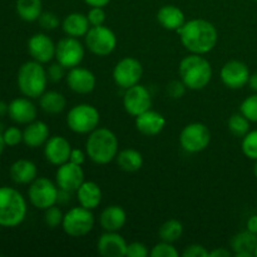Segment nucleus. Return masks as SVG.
<instances>
[{
	"label": "nucleus",
	"instance_id": "1",
	"mask_svg": "<svg viewBox=\"0 0 257 257\" xmlns=\"http://www.w3.org/2000/svg\"><path fill=\"white\" fill-rule=\"evenodd\" d=\"M183 47L192 54H206L217 44L218 33L212 23L205 19L186 22L177 30Z\"/></svg>",
	"mask_w": 257,
	"mask_h": 257
},
{
	"label": "nucleus",
	"instance_id": "2",
	"mask_svg": "<svg viewBox=\"0 0 257 257\" xmlns=\"http://www.w3.org/2000/svg\"><path fill=\"white\" fill-rule=\"evenodd\" d=\"M85 151L90 160L97 165H107L118 155V138L108 128H95L89 133Z\"/></svg>",
	"mask_w": 257,
	"mask_h": 257
},
{
	"label": "nucleus",
	"instance_id": "3",
	"mask_svg": "<svg viewBox=\"0 0 257 257\" xmlns=\"http://www.w3.org/2000/svg\"><path fill=\"white\" fill-rule=\"evenodd\" d=\"M178 73L186 87L192 90H201L211 82L212 67L201 54H191L181 60Z\"/></svg>",
	"mask_w": 257,
	"mask_h": 257
},
{
	"label": "nucleus",
	"instance_id": "4",
	"mask_svg": "<svg viewBox=\"0 0 257 257\" xmlns=\"http://www.w3.org/2000/svg\"><path fill=\"white\" fill-rule=\"evenodd\" d=\"M27 216V202L15 188L0 187V226L17 227Z\"/></svg>",
	"mask_w": 257,
	"mask_h": 257
},
{
	"label": "nucleus",
	"instance_id": "5",
	"mask_svg": "<svg viewBox=\"0 0 257 257\" xmlns=\"http://www.w3.org/2000/svg\"><path fill=\"white\" fill-rule=\"evenodd\" d=\"M48 83L47 70L42 63L30 60L24 63L18 72V87L28 98H39L45 92Z\"/></svg>",
	"mask_w": 257,
	"mask_h": 257
},
{
	"label": "nucleus",
	"instance_id": "6",
	"mask_svg": "<svg viewBox=\"0 0 257 257\" xmlns=\"http://www.w3.org/2000/svg\"><path fill=\"white\" fill-rule=\"evenodd\" d=\"M99 112L92 104L82 103L77 104L67 114V124L70 131L79 135H89L98 128L99 124Z\"/></svg>",
	"mask_w": 257,
	"mask_h": 257
},
{
	"label": "nucleus",
	"instance_id": "7",
	"mask_svg": "<svg viewBox=\"0 0 257 257\" xmlns=\"http://www.w3.org/2000/svg\"><path fill=\"white\" fill-rule=\"evenodd\" d=\"M94 216L92 210L83 207H73L63 217L62 227L70 237H83L93 230Z\"/></svg>",
	"mask_w": 257,
	"mask_h": 257
},
{
	"label": "nucleus",
	"instance_id": "8",
	"mask_svg": "<svg viewBox=\"0 0 257 257\" xmlns=\"http://www.w3.org/2000/svg\"><path fill=\"white\" fill-rule=\"evenodd\" d=\"M59 190L58 186L54 185L49 178L37 177L28 190L30 203L38 210L45 211L58 202Z\"/></svg>",
	"mask_w": 257,
	"mask_h": 257
},
{
	"label": "nucleus",
	"instance_id": "9",
	"mask_svg": "<svg viewBox=\"0 0 257 257\" xmlns=\"http://www.w3.org/2000/svg\"><path fill=\"white\" fill-rule=\"evenodd\" d=\"M84 38L89 52L98 57H107L117 47V37L113 30L104 25L90 27Z\"/></svg>",
	"mask_w": 257,
	"mask_h": 257
},
{
	"label": "nucleus",
	"instance_id": "10",
	"mask_svg": "<svg viewBox=\"0 0 257 257\" xmlns=\"http://www.w3.org/2000/svg\"><path fill=\"white\" fill-rule=\"evenodd\" d=\"M211 142V132L203 123H190L180 135L181 147L188 153H198L208 147Z\"/></svg>",
	"mask_w": 257,
	"mask_h": 257
},
{
	"label": "nucleus",
	"instance_id": "11",
	"mask_svg": "<svg viewBox=\"0 0 257 257\" xmlns=\"http://www.w3.org/2000/svg\"><path fill=\"white\" fill-rule=\"evenodd\" d=\"M84 58V47L78 38L65 37L55 44V59L67 69L78 67Z\"/></svg>",
	"mask_w": 257,
	"mask_h": 257
},
{
	"label": "nucleus",
	"instance_id": "12",
	"mask_svg": "<svg viewBox=\"0 0 257 257\" xmlns=\"http://www.w3.org/2000/svg\"><path fill=\"white\" fill-rule=\"evenodd\" d=\"M143 67L136 58L127 57L120 59L113 69V79L118 87L123 89L138 84L142 78Z\"/></svg>",
	"mask_w": 257,
	"mask_h": 257
},
{
	"label": "nucleus",
	"instance_id": "13",
	"mask_svg": "<svg viewBox=\"0 0 257 257\" xmlns=\"http://www.w3.org/2000/svg\"><path fill=\"white\" fill-rule=\"evenodd\" d=\"M123 107L125 112L133 117H137L146 110L151 109L152 97H151L150 90L145 85H141L140 83L125 89L124 97H123Z\"/></svg>",
	"mask_w": 257,
	"mask_h": 257
},
{
	"label": "nucleus",
	"instance_id": "14",
	"mask_svg": "<svg viewBox=\"0 0 257 257\" xmlns=\"http://www.w3.org/2000/svg\"><path fill=\"white\" fill-rule=\"evenodd\" d=\"M55 181L60 190L68 191V192H77L78 188L84 182V171H83L82 166L68 161L63 165L58 166Z\"/></svg>",
	"mask_w": 257,
	"mask_h": 257
},
{
	"label": "nucleus",
	"instance_id": "15",
	"mask_svg": "<svg viewBox=\"0 0 257 257\" xmlns=\"http://www.w3.org/2000/svg\"><path fill=\"white\" fill-rule=\"evenodd\" d=\"M250 69L240 60H230L221 69V80L230 89H241L250 79Z\"/></svg>",
	"mask_w": 257,
	"mask_h": 257
},
{
	"label": "nucleus",
	"instance_id": "16",
	"mask_svg": "<svg viewBox=\"0 0 257 257\" xmlns=\"http://www.w3.org/2000/svg\"><path fill=\"white\" fill-rule=\"evenodd\" d=\"M67 84L70 90L78 94H88L93 92L95 88V75L89 69L82 67H74L69 69V73L65 75Z\"/></svg>",
	"mask_w": 257,
	"mask_h": 257
},
{
	"label": "nucleus",
	"instance_id": "17",
	"mask_svg": "<svg viewBox=\"0 0 257 257\" xmlns=\"http://www.w3.org/2000/svg\"><path fill=\"white\" fill-rule=\"evenodd\" d=\"M72 152V146L67 138L62 136H53L45 142L44 156L48 162L54 166H60L68 162Z\"/></svg>",
	"mask_w": 257,
	"mask_h": 257
},
{
	"label": "nucleus",
	"instance_id": "18",
	"mask_svg": "<svg viewBox=\"0 0 257 257\" xmlns=\"http://www.w3.org/2000/svg\"><path fill=\"white\" fill-rule=\"evenodd\" d=\"M28 50L32 58L37 62L49 63L55 58V44L47 34L38 33L34 34L28 42Z\"/></svg>",
	"mask_w": 257,
	"mask_h": 257
},
{
	"label": "nucleus",
	"instance_id": "19",
	"mask_svg": "<svg viewBox=\"0 0 257 257\" xmlns=\"http://www.w3.org/2000/svg\"><path fill=\"white\" fill-rule=\"evenodd\" d=\"M97 248L103 257H124L127 242L119 233L105 231V233L98 238Z\"/></svg>",
	"mask_w": 257,
	"mask_h": 257
},
{
	"label": "nucleus",
	"instance_id": "20",
	"mask_svg": "<svg viewBox=\"0 0 257 257\" xmlns=\"http://www.w3.org/2000/svg\"><path fill=\"white\" fill-rule=\"evenodd\" d=\"M10 119L19 124H29L30 122L37 119V107L29 98H15L9 103Z\"/></svg>",
	"mask_w": 257,
	"mask_h": 257
},
{
	"label": "nucleus",
	"instance_id": "21",
	"mask_svg": "<svg viewBox=\"0 0 257 257\" xmlns=\"http://www.w3.org/2000/svg\"><path fill=\"white\" fill-rule=\"evenodd\" d=\"M166 119L161 113L148 109L136 117V128L145 136H157L163 131Z\"/></svg>",
	"mask_w": 257,
	"mask_h": 257
},
{
	"label": "nucleus",
	"instance_id": "22",
	"mask_svg": "<svg viewBox=\"0 0 257 257\" xmlns=\"http://www.w3.org/2000/svg\"><path fill=\"white\" fill-rule=\"evenodd\" d=\"M49 140V127L42 120H33L23 131V142L30 148H38Z\"/></svg>",
	"mask_w": 257,
	"mask_h": 257
},
{
	"label": "nucleus",
	"instance_id": "23",
	"mask_svg": "<svg viewBox=\"0 0 257 257\" xmlns=\"http://www.w3.org/2000/svg\"><path fill=\"white\" fill-rule=\"evenodd\" d=\"M125 221H127V213L120 206L117 205L105 207L99 217V222L103 230L110 231V232L119 231L125 225Z\"/></svg>",
	"mask_w": 257,
	"mask_h": 257
},
{
	"label": "nucleus",
	"instance_id": "24",
	"mask_svg": "<svg viewBox=\"0 0 257 257\" xmlns=\"http://www.w3.org/2000/svg\"><path fill=\"white\" fill-rule=\"evenodd\" d=\"M77 198L80 206L88 210H95L102 202V190L93 181H84L77 190Z\"/></svg>",
	"mask_w": 257,
	"mask_h": 257
},
{
	"label": "nucleus",
	"instance_id": "25",
	"mask_svg": "<svg viewBox=\"0 0 257 257\" xmlns=\"http://www.w3.org/2000/svg\"><path fill=\"white\" fill-rule=\"evenodd\" d=\"M38 168L34 162L29 160H18L10 167V177L15 183L27 185L37 178Z\"/></svg>",
	"mask_w": 257,
	"mask_h": 257
},
{
	"label": "nucleus",
	"instance_id": "26",
	"mask_svg": "<svg viewBox=\"0 0 257 257\" xmlns=\"http://www.w3.org/2000/svg\"><path fill=\"white\" fill-rule=\"evenodd\" d=\"M256 246L257 235L247 230L235 235L231 240V247L236 257H252Z\"/></svg>",
	"mask_w": 257,
	"mask_h": 257
},
{
	"label": "nucleus",
	"instance_id": "27",
	"mask_svg": "<svg viewBox=\"0 0 257 257\" xmlns=\"http://www.w3.org/2000/svg\"><path fill=\"white\" fill-rule=\"evenodd\" d=\"M157 20L165 29L177 32L186 23L185 14L175 5H165L157 13Z\"/></svg>",
	"mask_w": 257,
	"mask_h": 257
},
{
	"label": "nucleus",
	"instance_id": "28",
	"mask_svg": "<svg viewBox=\"0 0 257 257\" xmlns=\"http://www.w3.org/2000/svg\"><path fill=\"white\" fill-rule=\"evenodd\" d=\"M62 28L65 34L69 35V37L80 38L85 37V34L89 30L90 24L87 15L82 14V13H72L64 18Z\"/></svg>",
	"mask_w": 257,
	"mask_h": 257
},
{
	"label": "nucleus",
	"instance_id": "29",
	"mask_svg": "<svg viewBox=\"0 0 257 257\" xmlns=\"http://www.w3.org/2000/svg\"><path fill=\"white\" fill-rule=\"evenodd\" d=\"M39 105L45 113L49 114H58L62 113L67 107V99L64 95L55 90L44 92L39 97Z\"/></svg>",
	"mask_w": 257,
	"mask_h": 257
},
{
	"label": "nucleus",
	"instance_id": "30",
	"mask_svg": "<svg viewBox=\"0 0 257 257\" xmlns=\"http://www.w3.org/2000/svg\"><path fill=\"white\" fill-rule=\"evenodd\" d=\"M115 160H117L118 167L124 172H137L143 166L142 155L132 148H127V150L118 152Z\"/></svg>",
	"mask_w": 257,
	"mask_h": 257
},
{
	"label": "nucleus",
	"instance_id": "31",
	"mask_svg": "<svg viewBox=\"0 0 257 257\" xmlns=\"http://www.w3.org/2000/svg\"><path fill=\"white\" fill-rule=\"evenodd\" d=\"M17 13L25 22H35L42 15V0H17Z\"/></svg>",
	"mask_w": 257,
	"mask_h": 257
},
{
	"label": "nucleus",
	"instance_id": "32",
	"mask_svg": "<svg viewBox=\"0 0 257 257\" xmlns=\"http://www.w3.org/2000/svg\"><path fill=\"white\" fill-rule=\"evenodd\" d=\"M183 233V226L178 220H168L160 227L158 235L165 242H176Z\"/></svg>",
	"mask_w": 257,
	"mask_h": 257
},
{
	"label": "nucleus",
	"instance_id": "33",
	"mask_svg": "<svg viewBox=\"0 0 257 257\" xmlns=\"http://www.w3.org/2000/svg\"><path fill=\"white\" fill-rule=\"evenodd\" d=\"M228 131L236 137H245L250 132V120L242 113H235L228 119Z\"/></svg>",
	"mask_w": 257,
	"mask_h": 257
},
{
	"label": "nucleus",
	"instance_id": "34",
	"mask_svg": "<svg viewBox=\"0 0 257 257\" xmlns=\"http://www.w3.org/2000/svg\"><path fill=\"white\" fill-rule=\"evenodd\" d=\"M241 147L246 157L257 161V130L250 131L245 137H242Z\"/></svg>",
	"mask_w": 257,
	"mask_h": 257
},
{
	"label": "nucleus",
	"instance_id": "35",
	"mask_svg": "<svg viewBox=\"0 0 257 257\" xmlns=\"http://www.w3.org/2000/svg\"><path fill=\"white\" fill-rule=\"evenodd\" d=\"M240 112L250 122L257 123V93L246 98L240 105Z\"/></svg>",
	"mask_w": 257,
	"mask_h": 257
},
{
	"label": "nucleus",
	"instance_id": "36",
	"mask_svg": "<svg viewBox=\"0 0 257 257\" xmlns=\"http://www.w3.org/2000/svg\"><path fill=\"white\" fill-rule=\"evenodd\" d=\"M63 217H64V215H63L62 210L54 205L45 210L44 222L49 228H57L62 226Z\"/></svg>",
	"mask_w": 257,
	"mask_h": 257
},
{
	"label": "nucleus",
	"instance_id": "37",
	"mask_svg": "<svg viewBox=\"0 0 257 257\" xmlns=\"http://www.w3.org/2000/svg\"><path fill=\"white\" fill-rule=\"evenodd\" d=\"M150 255L152 257H178L180 253H178V251L176 250L172 243L162 241L151 250Z\"/></svg>",
	"mask_w": 257,
	"mask_h": 257
},
{
	"label": "nucleus",
	"instance_id": "38",
	"mask_svg": "<svg viewBox=\"0 0 257 257\" xmlns=\"http://www.w3.org/2000/svg\"><path fill=\"white\" fill-rule=\"evenodd\" d=\"M3 138H4L5 145L14 147L23 141V132L17 127H9L3 132Z\"/></svg>",
	"mask_w": 257,
	"mask_h": 257
},
{
	"label": "nucleus",
	"instance_id": "39",
	"mask_svg": "<svg viewBox=\"0 0 257 257\" xmlns=\"http://www.w3.org/2000/svg\"><path fill=\"white\" fill-rule=\"evenodd\" d=\"M39 24L43 29L45 30H54L59 27L60 22L59 18L57 17V14L52 12H45L42 13V15L39 17Z\"/></svg>",
	"mask_w": 257,
	"mask_h": 257
},
{
	"label": "nucleus",
	"instance_id": "40",
	"mask_svg": "<svg viewBox=\"0 0 257 257\" xmlns=\"http://www.w3.org/2000/svg\"><path fill=\"white\" fill-rule=\"evenodd\" d=\"M87 18L88 20H89L90 27H99V25H104L105 12L103 10V8L92 7V9L88 12Z\"/></svg>",
	"mask_w": 257,
	"mask_h": 257
},
{
	"label": "nucleus",
	"instance_id": "41",
	"mask_svg": "<svg viewBox=\"0 0 257 257\" xmlns=\"http://www.w3.org/2000/svg\"><path fill=\"white\" fill-rule=\"evenodd\" d=\"M186 85L182 80H172V82L168 83L167 85V94L170 95L173 99H180L185 95L186 93Z\"/></svg>",
	"mask_w": 257,
	"mask_h": 257
},
{
	"label": "nucleus",
	"instance_id": "42",
	"mask_svg": "<svg viewBox=\"0 0 257 257\" xmlns=\"http://www.w3.org/2000/svg\"><path fill=\"white\" fill-rule=\"evenodd\" d=\"M150 255L147 246L142 242H132L127 245V257H147Z\"/></svg>",
	"mask_w": 257,
	"mask_h": 257
},
{
	"label": "nucleus",
	"instance_id": "43",
	"mask_svg": "<svg viewBox=\"0 0 257 257\" xmlns=\"http://www.w3.org/2000/svg\"><path fill=\"white\" fill-rule=\"evenodd\" d=\"M65 68L63 67L60 63H55V64H52L47 70L48 79H50L52 82H59L63 78L65 77Z\"/></svg>",
	"mask_w": 257,
	"mask_h": 257
},
{
	"label": "nucleus",
	"instance_id": "44",
	"mask_svg": "<svg viewBox=\"0 0 257 257\" xmlns=\"http://www.w3.org/2000/svg\"><path fill=\"white\" fill-rule=\"evenodd\" d=\"M210 251L206 250L202 245H190L182 252L183 257H208Z\"/></svg>",
	"mask_w": 257,
	"mask_h": 257
},
{
	"label": "nucleus",
	"instance_id": "45",
	"mask_svg": "<svg viewBox=\"0 0 257 257\" xmlns=\"http://www.w3.org/2000/svg\"><path fill=\"white\" fill-rule=\"evenodd\" d=\"M85 161V153L83 152L82 150H78V148H72V152H70V157H69V162L75 163V165L82 166Z\"/></svg>",
	"mask_w": 257,
	"mask_h": 257
},
{
	"label": "nucleus",
	"instance_id": "46",
	"mask_svg": "<svg viewBox=\"0 0 257 257\" xmlns=\"http://www.w3.org/2000/svg\"><path fill=\"white\" fill-rule=\"evenodd\" d=\"M232 253H231L230 250H226V248H215V250L210 251L208 253V257H230Z\"/></svg>",
	"mask_w": 257,
	"mask_h": 257
},
{
	"label": "nucleus",
	"instance_id": "47",
	"mask_svg": "<svg viewBox=\"0 0 257 257\" xmlns=\"http://www.w3.org/2000/svg\"><path fill=\"white\" fill-rule=\"evenodd\" d=\"M246 228H247V231H250V232L256 233L257 235V215L251 216V217L248 218L247 222H246Z\"/></svg>",
	"mask_w": 257,
	"mask_h": 257
},
{
	"label": "nucleus",
	"instance_id": "48",
	"mask_svg": "<svg viewBox=\"0 0 257 257\" xmlns=\"http://www.w3.org/2000/svg\"><path fill=\"white\" fill-rule=\"evenodd\" d=\"M85 4H88L89 7H99L104 8L105 5L109 4L110 0H84Z\"/></svg>",
	"mask_w": 257,
	"mask_h": 257
},
{
	"label": "nucleus",
	"instance_id": "49",
	"mask_svg": "<svg viewBox=\"0 0 257 257\" xmlns=\"http://www.w3.org/2000/svg\"><path fill=\"white\" fill-rule=\"evenodd\" d=\"M247 84L250 85V88L253 90V92L257 93V72L250 75V79H248Z\"/></svg>",
	"mask_w": 257,
	"mask_h": 257
},
{
	"label": "nucleus",
	"instance_id": "50",
	"mask_svg": "<svg viewBox=\"0 0 257 257\" xmlns=\"http://www.w3.org/2000/svg\"><path fill=\"white\" fill-rule=\"evenodd\" d=\"M9 112V104H7L5 102H2L0 100V117Z\"/></svg>",
	"mask_w": 257,
	"mask_h": 257
},
{
	"label": "nucleus",
	"instance_id": "51",
	"mask_svg": "<svg viewBox=\"0 0 257 257\" xmlns=\"http://www.w3.org/2000/svg\"><path fill=\"white\" fill-rule=\"evenodd\" d=\"M5 142H4V138H3V133L0 132V155H2L3 153V151H4V148H5Z\"/></svg>",
	"mask_w": 257,
	"mask_h": 257
},
{
	"label": "nucleus",
	"instance_id": "52",
	"mask_svg": "<svg viewBox=\"0 0 257 257\" xmlns=\"http://www.w3.org/2000/svg\"><path fill=\"white\" fill-rule=\"evenodd\" d=\"M253 175H255V177H256V180H257V161H256L255 166H253Z\"/></svg>",
	"mask_w": 257,
	"mask_h": 257
},
{
	"label": "nucleus",
	"instance_id": "53",
	"mask_svg": "<svg viewBox=\"0 0 257 257\" xmlns=\"http://www.w3.org/2000/svg\"><path fill=\"white\" fill-rule=\"evenodd\" d=\"M253 256L257 257V246H256V248H255V253H253Z\"/></svg>",
	"mask_w": 257,
	"mask_h": 257
},
{
	"label": "nucleus",
	"instance_id": "54",
	"mask_svg": "<svg viewBox=\"0 0 257 257\" xmlns=\"http://www.w3.org/2000/svg\"><path fill=\"white\" fill-rule=\"evenodd\" d=\"M256 2H257V0H256Z\"/></svg>",
	"mask_w": 257,
	"mask_h": 257
}]
</instances>
